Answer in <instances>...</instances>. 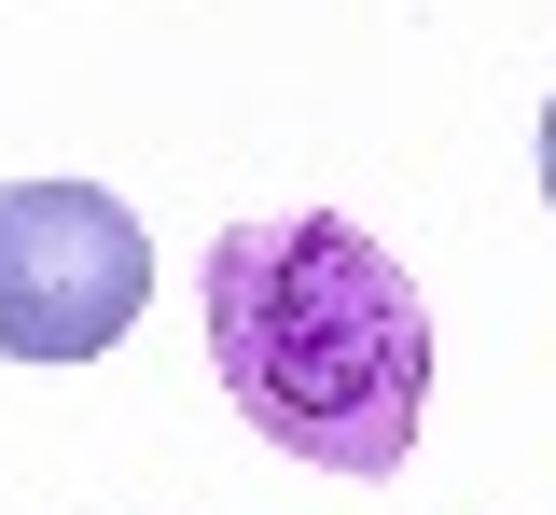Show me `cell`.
<instances>
[{"label":"cell","instance_id":"cell-1","mask_svg":"<svg viewBox=\"0 0 556 515\" xmlns=\"http://www.w3.org/2000/svg\"><path fill=\"white\" fill-rule=\"evenodd\" d=\"M195 293H208V376L265 445H292L306 474H348V488L404 474L417 404H431V306L376 223L348 210L223 223Z\"/></svg>","mask_w":556,"mask_h":515},{"label":"cell","instance_id":"cell-2","mask_svg":"<svg viewBox=\"0 0 556 515\" xmlns=\"http://www.w3.org/2000/svg\"><path fill=\"white\" fill-rule=\"evenodd\" d=\"M153 306V237L98 181H0V349L14 363H98Z\"/></svg>","mask_w":556,"mask_h":515},{"label":"cell","instance_id":"cell-3","mask_svg":"<svg viewBox=\"0 0 556 515\" xmlns=\"http://www.w3.org/2000/svg\"><path fill=\"white\" fill-rule=\"evenodd\" d=\"M543 196H556V98H543Z\"/></svg>","mask_w":556,"mask_h":515}]
</instances>
